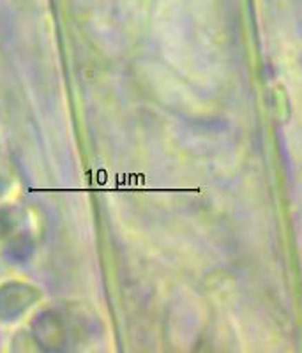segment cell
I'll return each mask as SVG.
<instances>
[{
	"mask_svg": "<svg viewBox=\"0 0 302 353\" xmlns=\"http://www.w3.org/2000/svg\"><path fill=\"white\" fill-rule=\"evenodd\" d=\"M28 292H30V288L20 285H9L0 290V314L4 318H17L21 313L20 305H17L18 302L27 307L36 299L34 295L27 297Z\"/></svg>",
	"mask_w": 302,
	"mask_h": 353,
	"instance_id": "cell-1",
	"label": "cell"
},
{
	"mask_svg": "<svg viewBox=\"0 0 302 353\" xmlns=\"http://www.w3.org/2000/svg\"><path fill=\"white\" fill-rule=\"evenodd\" d=\"M34 334H36L37 341L45 343L52 341V348H57V343L64 341V329H62V321L59 320L57 314L46 313L37 318L36 325H34Z\"/></svg>",
	"mask_w": 302,
	"mask_h": 353,
	"instance_id": "cell-2",
	"label": "cell"
}]
</instances>
